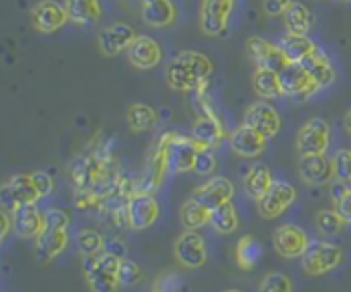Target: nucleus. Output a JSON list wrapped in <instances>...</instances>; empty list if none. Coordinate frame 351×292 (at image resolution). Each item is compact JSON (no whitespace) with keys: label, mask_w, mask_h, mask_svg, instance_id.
Returning <instances> with one entry per match:
<instances>
[{"label":"nucleus","mask_w":351,"mask_h":292,"mask_svg":"<svg viewBox=\"0 0 351 292\" xmlns=\"http://www.w3.org/2000/svg\"><path fill=\"white\" fill-rule=\"evenodd\" d=\"M121 287H136L141 280V268L136 260L123 258L119 264V274H117Z\"/></svg>","instance_id":"obj_39"},{"label":"nucleus","mask_w":351,"mask_h":292,"mask_svg":"<svg viewBox=\"0 0 351 292\" xmlns=\"http://www.w3.org/2000/svg\"><path fill=\"white\" fill-rule=\"evenodd\" d=\"M214 71L210 57L198 51H182L168 63L166 79L170 89L180 93H190L206 87L208 79Z\"/></svg>","instance_id":"obj_1"},{"label":"nucleus","mask_w":351,"mask_h":292,"mask_svg":"<svg viewBox=\"0 0 351 292\" xmlns=\"http://www.w3.org/2000/svg\"><path fill=\"white\" fill-rule=\"evenodd\" d=\"M348 187H351V182H350V183H348Z\"/></svg>","instance_id":"obj_51"},{"label":"nucleus","mask_w":351,"mask_h":292,"mask_svg":"<svg viewBox=\"0 0 351 292\" xmlns=\"http://www.w3.org/2000/svg\"><path fill=\"white\" fill-rule=\"evenodd\" d=\"M346 260V250L327 240H311L301 258V268L307 276H323L337 270Z\"/></svg>","instance_id":"obj_3"},{"label":"nucleus","mask_w":351,"mask_h":292,"mask_svg":"<svg viewBox=\"0 0 351 292\" xmlns=\"http://www.w3.org/2000/svg\"><path fill=\"white\" fill-rule=\"evenodd\" d=\"M329 144H331V127L321 117L305 121L297 133L299 155H325Z\"/></svg>","instance_id":"obj_4"},{"label":"nucleus","mask_w":351,"mask_h":292,"mask_svg":"<svg viewBox=\"0 0 351 292\" xmlns=\"http://www.w3.org/2000/svg\"><path fill=\"white\" fill-rule=\"evenodd\" d=\"M261 254H263V248H261V244H258V240L254 236L245 234V236L239 238L237 248H234V260H237L241 270H245V272L252 270L258 264Z\"/></svg>","instance_id":"obj_32"},{"label":"nucleus","mask_w":351,"mask_h":292,"mask_svg":"<svg viewBox=\"0 0 351 292\" xmlns=\"http://www.w3.org/2000/svg\"><path fill=\"white\" fill-rule=\"evenodd\" d=\"M154 292H166V291H158V289H154Z\"/></svg>","instance_id":"obj_48"},{"label":"nucleus","mask_w":351,"mask_h":292,"mask_svg":"<svg viewBox=\"0 0 351 292\" xmlns=\"http://www.w3.org/2000/svg\"><path fill=\"white\" fill-rule=\"evenodd\" d=\"M224 292H241V291H224Z\"/></svg>","instance_id":"obj_50"},{"label":"nucleus","mask_w":351,"mask_h":292,"mask_svg":"<svg viewBox=\"0 0 351 292\" xmlns=\"http://www.w3.org/2000/svg\"><path fill=\"white\" fill-rule=\"evenodd\" d=\"M309 244H311L309 234L295 224H282L273 232V246H275L277 254L282 256L285 260L303 258Z\"/></svg>","instance_id":"obj_10"},{"label":"nucleus","mask_w":351,"mask_h":292,"mask_svg":"<svg viewBox=\"0 0 351 292\" xmlns=\"http://www.w3.org/2000/svg\"><path fill=\"white\" fill-rule=\"evenodd\" d=\"M216 155L212 153V149H204V151H200L198 153V157H196V165H194V174H198V176H202V178H208L214 174V170H216Z\"/></svg>","instance_id":"obj_41"},{"label":"nucleus","mask_w":351,"mask_h":292,"mask_svg":"<svg viewBox=\"0 0 351 292\" xmlns=\"http://www.w3.org/2000/svg\"><path fill=\"white\" fill-rule=\"evenodd\" d=\"M245 125L258 131L263 137L273 140L281 131V115L271 101H254L245 113Z\"/></svg>","instance_id":"obj_12"},{"label":"nucleus","mask_w":351,"mask_h":292,"mask_svg":"<svg viewBox=\"0 0 351 292\" xmlns=\"http://www.w3.org/2000/svg\"><path fill=\"white\" fill-rule=\"evenodd\" d=\"M123 258L111 254L109 250H104L97 256H87L83 264L85 280L93 292H117L121 282L117 278L119 264Z\"/></svg>","instance_id":"obj_2"},{"label":"nucleus","mask_w":351,"mask_h":292,"mask_svg":"<svg viewBox=\"0 0 351 292\" xmlns=\"http://www.w3.org/2000/svg\"><path fill=\"white\" fill-rule=\"evenodd\" d=\"M71 218L67 212L59 208H49L45 210V230H67Z\"/></svg>","instance_id":"obj_40"},{"label":"nucleus","mask_w":351,"mask_h":292,"mask_svg":"<svg viewBox=\"0 0 351 292\" xmlns=\"http://www.w3.org/2000/svg\"><path fill=\"white\" fill-rule=\"evenodd\" d=\"M339 2H351V0H339Z\"/></svg>","instance_id":"obj_49"},{"label":"nucleus","mask_w":351,"mask_h":292,"mask_svg":"<svg viewBox=\"0 0 351 292\" xmlns=\"http://www.w3.org/2000/svg\"><path fill=\"white\" fill-rule=\"evenodd\" d=\"M65 10L69 14V23L79 27L95 25L104 18L101 0H65Z\"/></svg>","instance_id":"obj_25"},{"label":"nucleus","mask_w":351,"mask_h":292,"mask_svg":"<svg viewBox=\"0 0 351 292\" xmlns=\"http://www.w3.org/2000/svg\"><path fill=\"white\" fill-rule=\"evenodd\" d=\"M282 23H285L287 35H303V37H307L309 31L313 29L315 16H313L311 8L307 4L293 0V4L282 14Z\"/></svg>","instance_id":"obj_26"},{"label":"nucleus","mask_w":351,"mask_h":292,"mask_svg":"<svg viewBox=\"0 0 351 292\" xmlns=\"http://www.w3.org/2000/svg\"><path fill=\"white\" fill-rule=\"evenodd\" d=\"M307 73L315 79V83L323 89V87H329L331 83H335V67H333V61L329 59V55L325 51H321L317 47L315 51L303 61L299 63Z\"/></svg>","instance_id":"obj_23"},{"label":"nucleus","mask_w":351,"mask_h":292,"mask_svg":"<svg viewBox=\"0 0 351 292\" xmlns=\"http://www.w3.org/2000/svg\"><path fill=\"white\" fill-rule=\"evenodd\" d=\"M299 176L309 185H325L335 180L333 159L325 155H299Z\"/></svg>","instance_id":"obj_18"},{"label":"nucleus","mask_w":351,"mask_h":292,"mask_svg":"<svg viewBox=\"0 0 351 292\" xmlns=\"http://www.w3.org/2000/svg\"><path fill=\"white\" fill-rule=\"evenodd\" d=\"M192 137L196 142H200L202 146L206 147H216L222 137H224V129H222V123L220 119H214V117H206V115H200L194 125H192Z\"/></svg>","instance_id":"obj_29"},{"label":"nucleus","mask_w":351,"mask_h":292,"mask_svg":"<svg viewBox=\"0 0 351 292\" xmlns=\"http://www.w3.org/2000/svg\"><path fill=\"white\" fill-rule=\"evenodd\" d=\"M10 228H12V216H8V212L4 210L2 212V230H0V238L2 240H6V234H8Z\"/></svg>","instance_id":"obj_46"},{"label":"nucleus","mask_w":351,"mask_h":292,"mask_svg":"<svg viewBox=\"0 0 351 292\" xmlns=\"http://www.w3.org/2000/svg\"><path fill=\"white\" fill-rule=\"evenodd\" d=\"M258 292H293V282L282 272H271L261 280Z\"/></svg>","instance_id":"obj_37"},{"label":"nucleus","mask_w":351,"mask_h":292,"mask_svg":"<svg viewBox=\"0 0 351 292\" xmlns=\"http://www.w3.org/2000/svg\"><path fill=\"white\" fill-rule=\"evenodd\" d=\"M297 200V187L289 182H275L265 198L256 202L258 214L265 220H275L282 216Z\"/></svg>","instance_id":"obj_11"},{"label":"nucleus","mask_w":351,"mask_h":292,"mask_svg":"<svg viewBox=\"0 0 351 292\" xmlns=\"http://www.w3.org/2000/svg\"><path fill=\"white\" fill-rule=\"evenodd\" d=\"M348 224H351V187H346L337 198H335V208H333Z\"/></svg>","instance_id":"obj_43"},{"label":"nucleus","mask_w":351,"mask_h":292,"mask_svg":"<svg viewBox=\"0 0 351 292\" xmlns=\"http://www.w3.org/2000/svg\"><path fill=\"white\" fill-rule=\"evenodd\" d=\"M315 226L323 236L333 238V236H339V234L346 230L348 222L341 218L335 210H321V212L317 214Z\"/></svg>","instance_id":"obj_36"},{"label":"nucleus","mask_w":351,"mask_h":292,"mask_svg":"<svg viewBox=\"0 0 351 292\" xmlns=\"http://www.w3.org/2000/svg\"><path fill=\"white\" fill-rule=\"evenodd\" d=\"M210 149V147L202 146L200 142H196L192 135H178L172 133L170 137V146H168V170L172 174H186V172H194L196 165V157L200 151Z\"/></svg>","instance_id":"obj_5"},{"label":"nucleus","mask_w":351,"mask_h":292,"mask_svg":"<svg viewBox=\"0 0 351 292\" xmlns=\"http://www.w3.org/2000/svg\"><path fill=\"white\" fill-rule=\"evenodd\" d=\"M128 224L130 230H147L160 218V204L154 194L136 189L128 200Z\"/></svg>","instance_id":"obj_7"},{"label":"nucleus","mask_w":351,"mask_h":292,"mask_svg":"<svg viewBox=\"0 0 351 292\" xmlns=\"http://www.w3.org/2000/svg\"><path fill=\"white\" fill-rule=\"evenodd\" d=\"M69 246V232L67 230H43L36 238V256L40 262H51L61 256Z\"/></svg>","instance_id":"obj_24"},{"label":"nucleus","mask_w":351,"mask_h":292,"mask_svg":"<svg viewBox=\"0 0 351 292\" xmlns=\"http://www.w3.org/2000/svg\"><path fill=\"white\" fill-rule=\"evenodd\" d=\"M279 77H281L282 95L297 101V103L309 101L315 93L321 91L315 79L307 73L299 63H289V67L281 71Z\"/></svg>","instance_id":"obj_6"},{"label":"nucleus","mask_w":351,"mask_h":292,"mask_svg":"<svg viewBox=\"0 0 351 292\" xmlns=\"http://www.w3.org/2000/svg\"><path fill=\"white\" fill-rule=\"evenodd\" d=\"M180 220L182 226L186 230L196 232L198 228H204L206 224H210V208H206L200 200H196L194 196L190 200H186L180 208Z\"/></svg>","instance_id":"obj_30"},{"label":"nucleus","mask_w":351,"mask_h":292,"mask_svg":"<svg viewBox=\"0 0 351 292\" xmlns=\"http://www.w3.org/2000/svg\"><path fill=\"white\" fill-rule=\"evenodd\" d=\"M239 214H237V208L232 202H226L218 208H212L210 210V226L214 228V232L222 234V236H228L232 232L239 230Z\"/></svg>","instance_id":"obj_33"},{"label":"nucleus","mask_w":351,"mask_h":292,"mask_svg":"<svg viewBox=\"0 0 351 292\" xmlns=\"http://www.w3.org/2000/svg\"><path fill=\"white\" fill-rule=\"evenodd\" d=\"M141 18L147 27L166 29L176 23V6L172 0H141Z\"/></svg>","instance_id":"obj_22"},{"label":"nucleus","mask_w":351,"mask_h":292,"mask_svg":"<svg viewBox=\"0 0 351 292\" xmlns=\"http://www.w3.org/2000/svg\"><path fill=\"white\" fill-rule=\"evenodd\" d=\"M228 142H230V147H232V151L237 153V155H241V157H258L263 151H265V147H267V137H263L258 131H254L252 127H248V125H241V127H237L232 133H230V137H228Z\"/></svg>","instance_id":"obj_21"},{"label":"nucleus","mask_w":351,"mask_h":292,"mask_svg":"<svg viewBox=\"0 0 351 292\" xmlns=\"http://www.w3.org/2000/svg\"><path fill=\"white\" fill-rule=\"evenodd\" d=\"M75 242H77L79 250L85 256L101 254L104 248H106V238H104V234L97 232V230H91V228L79 230L77 236H75Z\"/></svg>","instance_id":"obj_35"},{"label":"nucleus","mask_w":351,"mask_h":292,"mask_svg":"<svg viewBox=\"0 0 351 292\" xmlns=\"http://www.w3.org/2000/svg\"><path fill=\"white\" fill-rule=\"evenodd\" d=\"M273 183H275V180H273L271 168H269L267 163H263V161H256V163H252V165L248 168V172H246V196L258 202L261 198H265V196L269 194V189L273 187Z\"/></svg>","instance_id":"obj_27"},{"label":"nucleus","mask_w":351,"mask_h":292,"mask_svg":"<svg viewBox=\"0 0 351 292\" xmlns=\"http://www.w3.org/2000/svg\"><path fill=\"white\" fill-rule=\"evenodd\" d=\"M125 55H128L130 65L136 69H141V71L158 67L164 59L162 44L154 38L143 37V35H138V38L132 42V47L125 51Z\"/></svg>","instance_id":"obj_16"},{"label":"nucleus","mask_w":351,"mask_h":292,"mask_svg":"<svg viewBox=\"0 0 351 292\" xmlns=\"http://www.w3.org/2000/svg\"><path fill=\"white\" fill-rule=\"evenodd\" d=\"M331 159H333L335 180L341 183H350L351 182V149H339Z\"/></svg>","instance_id":"obj_38"},{"label":"nucleus","mask_w":351,"mask_h":292,"mask_svg":"<svg viewBox=\"0 0 351 292\" xmlns=\"http://www.w3.org/2000/svg\"><path fill=\"white\" fill-rule=\"evenodd\" d=\"M125 121L134 133L152 131L158 125V113L145 103H134V105H130V109L125 113Z\"/></svg>","instance_id":"obj_34"},{"label":"nucleus","mask_w":351,"mask_h":292,"mask_svg":"<svg viewBox=\"0 0 351 292\" xmlns=\"http://www.w3.org/2000/svg\"><path fill=\"white\" fill-rule=\"evenodd\" d=\"M178 284H180L178 274H174V272H166V274H162V276L158 278V282H156V287H154V289H158V291H166V292H176L178 291Z\"/></svg>","instance_id":"obj_45"},{"label":"nucleus","mask_w":351,"mask_h":292,"mask_svg":"<svg viewBox=\"0 0 351 292\" xmlns=\"http://www.w3.org/2000/svg\"><path fill=\"white\" fill-rule=\"evenodd\" d=\"M31 176H33V182H35V187L36 191H38V196H40V200L53 194V189H55V180H53L47 172H33Z\"/></svg>","instance_id":"obj_42"},{"label":"nucleus","mask_w":351,"mask_h":292,"mask_svg":"<svg viewBox=\"0 0 351 292\" xmlns=\"http://www.w3.org/2000/svg\"><path fill=\"white\" fill-rule=\"evenodd\" d=\"M196 200H200L206 208H218L226 202H232L234 196V183L224 176H214L208 182L198 185L192 194Z\"/></svg>","instance_id":"obj_19"},{"label":"nucleus","mask_w":351,"mask_h":292,"mask_svg":"<svg viewBox=\"0 0 351 292\" xmlns=\"http://www.w3.org/2000/svg\"><path fill=\"white\" fill-rule=\"evenodd\" d=\"M252 91L263 99V101H273V99H281L282 87L281 77L275 71H267V69H256L252 73Z\"/></svg>","instance_id":"obj_28"},{"label":"nucleus","mask_w":351,"mask_h":292,"mask_svg":"<svg viewBox=\"0 0 351 292\" xmlns=\"http://www.w3.org/2000/svg\"><path fill=\"white\" fill-rule=\"evenodd\" d=\"M31 23L36 33L51 35L69 23V14L65 10V4H59L55 0H40L31 8Z\"/></svg>","instance_id":"obj_13"},{"label":"nucleus","mask_w":351,"mask_h":292,"mask_svg":"<svg viewBox=\"0 0 351 292\" xmlns=\"http://www.w3.org/2000/svg\"><path fill=\"white\" fill-rule=\"evenodd\" d=\"M246 51H248V57L254 61L256 69L281 73L289 67V61L279 47V42H273L269 38L250 37L246 40Z\"/></svg>","instance_id":"obj_9"},{"label":"nucleus","mask_w":351,"mask_h":292,"mask_svg":"<svg viewBox=\"0 0 351 292\" xmlns=\"http://www.w3.org/2000/svg\"><path fill=\"white\" fill-rule=\"evenodd\" d=\"M279 47L282 49L289 63H303L317 49L315 42L303 35H285L279 40Z\"/></svg>","instance_id":"obj_31"},{"label":"nucleus","mask_w":351,"mask_h":292,"mask_svg":"<svg viewBox=\"0 0 351 292\" xmlns=\"http://www.w3.org/2000/svg\"><path fill=\"white\" fill-rule=\"evenodd\" d=\"M293 0H263V10L269 16H282Z\"/></svg>","instance_id":"obj_44"},{"label":"nucleus","mask_w":351,"mask_h":292,"mask_svg":"<svg viewBox=\"0 0 351 292\" xmlns=\"http://www.w3.org/2000/svg\"><path fill=\"white\" fill-rule=\"evenodd\" d=\"M237 0H202L200 29L206 37H224Z\"/></svg>","instance_id":"obj_8"},{"label":"nucleus","mask_w":351,"mask_h":292,"mask_svg":"<svg viewBox=\"0 0 351 292\" xmlns=\"http://www.w3.org/2000/svg\"><path fill=\"white\" fill-rule=\"evenodd\" d=\"M12 216V230L16 232V236L31 240L38 238L45 230V212H40L36 208V204H23L12 208L10 212Z\"/></svg>","instance_id":"obj_17"},{"label":"nucleus","mask_w":351,"mask_h":292,"mask_svg":"<svg viewBox=\"0 0 351 292\" xmlns=\"http://www.w3.org/2000/svg\"><path fill=\"white\" fill-rule=\"evenodd\" d=\"M346 127H348V131L351 133V109L348 111V115H346Z\"/></svg>","instance_id":"obj_47"},{"label":"nucleus","mask_w":351,"mask_h":292,"mask_svg":"<svg viewBox=\"0 0 351 292\" xmlns=\"http://www.w3.org/2000/svg\"><path fill=\"white\" fill-rule=\"evenodd\" d=\"M174 256L176 260L182 266H186V268H200V266H204V262L208 258L204 238L198 232H192V230L182 232L174 244Z\"/></svg>","instance_id":"obj_14"},{"label":"nucleus","mask_w":351,"mask_h":292,"mask_svg":"<svg viewBox=\"0 0 351 292\" xmlns=\"http://www.w3.org/2000/svg\"><path fill=\"white\" fill-rule=\"evenodd\" d=\"M2 196L4 200H10L12 208L23 206V204H36L40 200L31 174L10 176L2 185Z\"/></svg>","instance_id":"obj_20"},{"label":"nucleus","mask_w":351,"mask_h":292,"mask_svg":"<svg viewBox=\"0 0 351 292\" xmlns=\"http://www.w3.org/2000/svg\"><path fill=\"white\" fill-rule=\"evenodd\" d=\"M136 38H138V35H136V29L132 25L113 23L111 27L104 29L101 35L97 37V47H99L104 57H117L123 51H128Z\"/></svg>","instance_id":"obj_15"}]
</instances>
